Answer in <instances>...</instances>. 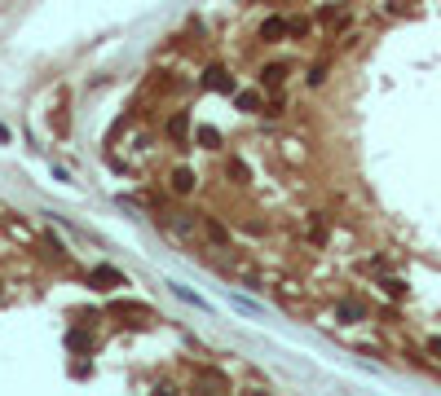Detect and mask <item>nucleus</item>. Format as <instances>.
I'll list each match as a JSON object with an SVG mask.
<instances>
[{"label":"nucleus","instance_id":"1","mask_svg":"<svg viewBox=\"0 0 441 396\" xmlns=\"http://www.w3.org/2000/svg\"><path fill=\"white\" fill-rule=\"evenodd\" d=\"M282 31H291V22H287V18H269V22H260V40H278Z\"/></svg>","mask_w":441,"mask_h":396},{"label":"nucleus","instance_id":"2","mask_svg":"<svg viewBox=\"0 0 441 396\" xmlns=\"http://www.w3.org/2000/svg\"><path fill=\"white\" fill-rule=\"evenodd\" d=\"M195 181H199L195 172H186V167H177V172H172V194H190V189H195Z\"/></svg>","mask_w":441,"mask_h":396},{"label":"nucleus","instance_id":"3","mask_svg":"<svg viewBox=\"0 0 441 396\" xmlns=\"http://www.w3.org/2000/svg\"><path fill=\"white\" fill-rule=\"evenodd\" d=\"M168 286H172V295H177V299H186V304H195V308H204V313H208V308H212V304H208V299H199L195 291H190V286H181V282H168Z\"/></svg>","mask_w":441,"mask_h":396},{"label":"nucleus","instance_id":"4","mask_svg":"<svg viewBox=\"0 0 441 396\" xmlns=\"http://www.w3.org/2000/svg\"><path fill=\"white\" fill-rule=\"evenodd\" d=\"M93 282H102V286H128V282H124V273L106 269V264H102V269H93Z\"/></svg>","mask_w":441,"mask_h":396},{"label":"nucleus","instance_id":"5","mask_svg":"<svg viewBox=\"0 0 441 396\" xmlns=\"http://www.w3.org/2000/svg\"><path fill=\"white\" fill-rule=\"evenodd\" d=\"M282 79H287V66H265L260 70V84H269V88H278Z\"/></svg>","mask_w":441,"mask_h":396},{"label":"nucleus","instance_id":"6","mask_svg":"<svg viewBox=\"0 0 441 396\" xmlns=\"http://www.w3.org/2000/svg\"><path fill=\"white\" fill-rule=\"evenodd\" d=\"M66 343L75 348V352H84V348H93V334H89V330H71V334H66Z\"/></svg>","mask_w":441,"mask_h":396},{"label":"nucleus","instance_id":"7","mask_svg":"<svg viewBox=\"0 0 441 396\" xmlns=\"http://www.w3.org/2000/svg\"><path fill=\"white\" fill-rule=\"evenodd\" d=\"M208 84H212V88H225V93L234 88V79H225V70H221V66H212V70H208Z\"/></svg>","mask_w":441,"mask_h":396},{"label":"nucleus","instance_id":"8","mask_svg":"<svg viewBox=\"0 0 441 396\" xmlns=\"http://www.w3.org/2000/svg\"><path fill=\"white\" fill-rule=\"evenodd\" d=\"M168 137H172V141L186 137V115H172V119H168Z\"/></svg>","mask_w":441,"mask_h":396}]
</instances>
